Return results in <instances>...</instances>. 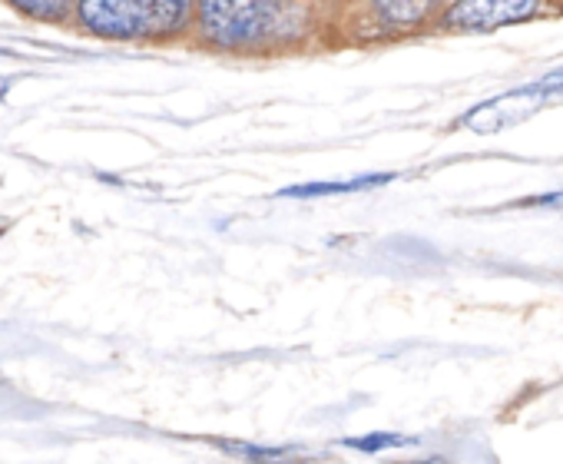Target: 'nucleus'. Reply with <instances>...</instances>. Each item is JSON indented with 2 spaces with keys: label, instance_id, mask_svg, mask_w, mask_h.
<instances>
[{
  "label": "nucleus",
  "instance_id": "39448f33",
  "mask_svg": "<svg viewBox=\"0 0 563 464\" xmlns=\"http://www.w3.org/2000/svg\"><path fill=\"white\" fill-rule=\"evenodd\" d=\"M395 183V173H365V176H352V179H319V183H299V186H286L278 189V199H319V196H345V192H362V189H378Z\"/></svg>",
  "mask_w": 563,
  "mask_h": 464
},
{
  "label": "nucleus",
  "instance_id": "f8f14e48",
  "mask_svg": "<svg viewBox=\"0 0 563 464\" xmlns=\"http://www.w3.org/2000/svg\"><path fill=\"white\" fill-rule=\"evenodd\" d=\"M408 464H444L441 457H424V461H408Z\"/></svg>",
  "mask_w": 563,
  "mask_h": 464
},
{
  "label": "nucleus",
  "instance_id": "f03ea898",
  "mask_svg": "<svg viewBox=\"0 0 563 464\" xmlns=\"http://www.w3.org/2000/svg\"><path fill=\"white\" fill-rule=\"evenodd\" d=\"M74 14L84 31L107 41L169 37L192 21L186 0H84Z\"/></svg>",
  "mask_w": 563,
  "mask_h": 464
},
{
  "label": "nucleus",
  "instance_id": "6e6552de",
  "mask_svg": "<svg viewBox=\"0 0 563 464\" xmlns=\"http://www.w3.org/2000/svg\"><path fill=\"white\" fill-rule=\"evenodd\" d=\"M415 441H418V438L398 434V431H368V434L342 438L339 444H342V448H352V451H362V454H382V451H391V448H408V444H415Z\"/></svg>",
  "mask_w": 563,
  "mask_h": 464
},
{
  "label": "nucleus",
  "instance_id": "423d86ee",
  "mask_svg": "<svg viewBox=\"0 0 563 464\" xmlns=\"http://www.w3.org/2000/svg\"><path fill=\"white\" fill-rule=\"evenodd\" d=\"M225 454L249 461V464H306L309 454L299 448H275V444H255V441H232V438H219L216 441Z\"/></svg>",
  "mask_w": 563,
  "mask_h": 464
},
{
  "label": "nucleus",
  "instance_id": "7ed1b4c3",
  "mask_svg": "<svg viewBox=\"0 0 563 464\" xmlns=\"http://www.w3.org/2000/svg\"><path fill=\"white\" fill-rule=\"evenodd\" d=\"M563 97V67L510 90V93H500L494 100H484L477 103L474 110H467L457 126H467L471 133H481V136H490V133H500L507 126H517L520 120L533 117L543 103L550 100H560Z\"/></svg>",
  "mask_w": 563,
  "mask_h": 464
},
{
  "label": "nucleus",
  "instance_id": "20e7f679",
  "mask_svg": "<svg viewBox=\"0 0 563 464\" xmlns=\"http://www.w3.org/2000/svg\"><path fill=\"white\" fill-rule=\"evenodd\" d=\"M543 8L537 0H461L441 14V24L448 31H467V34H487L510 24H523L537 18Z\"/></svg>",
  "mask_w": 563,
  "mask_h": 464
},
{
  "label": "nucleus",
  "instance_id": "f257e3e1",
  "mask_svg": "<svg viewBox=\"0 0 563 464\" xmlns=\"http://www.w3.org/2000/svg\"><path fill=\"white\" fill-rule=\"evenodd\" d=\"M306 4H262V0H206L196 8L199 34L222 51H255L289 44L309 31Z\"/></svg>",
  "mask_w": 563,
  "mask_h": 464
},
{
  "label": "nucleus",
  "instance_id": "9b49d317",
  "mask_svg": "<svg viewBox=\"0 0 563 464\" xmlns=\"http://www.w3.org/2000/svg\"><path fill=\"white\" fill-rule=\"evenodd\" d=\"M14 87V80L11 77H0V100H4L8 97V90Z\"/></svg>",
  "mask_w": 563,
  "mask_h": 464
},
{
  "label": "nucleus",
  "instance_id": "9d476101",
  "mask_svg": "<svg viewBox=\"0 0 563 464\" xmlns=\"http://www.w3.org/2000/svg\"><path fill=\"white\" fill-rule=\"evenodd\" d=\"M520 206H547V209H563V189H556V192H540V196H530V199H523Z\"/></svg>",
  "mask_w": 563,
  "mask_h": 464
},
{
  "label": "nucleus",
  "instance_id": "0eeeda50",
  "mask_svg": "<svg viewBox=\"0 0 563 464\" xmlns=\"http://www.w3.org/2000/svg\"><path fill=\"white\" fill-rule=\"evenodd\" d=\"M431 14V4H405V0H382V4L372 8V18L382 24V31H411L418 24H424Z\"/></svg>",
  "mask_w": 563,
  "mask_h": 464
},
{
  "label": "nucleus",
  "instance_id": "1a4fd4ad",
  "mask_svg": "<svg viewBox=\"0 0 563 464\" xmlns=\"http://www.w3.org/2000/svg\"><path fill=\"white\" fill-rule=\"evenodd\" d=\"M14 8L34 21H47V24H57V21H67L74 14V4L67 0H14Z\"/></svg>",
  "mask_w": 563,
  "mask_h": 464
}]
</instances>
